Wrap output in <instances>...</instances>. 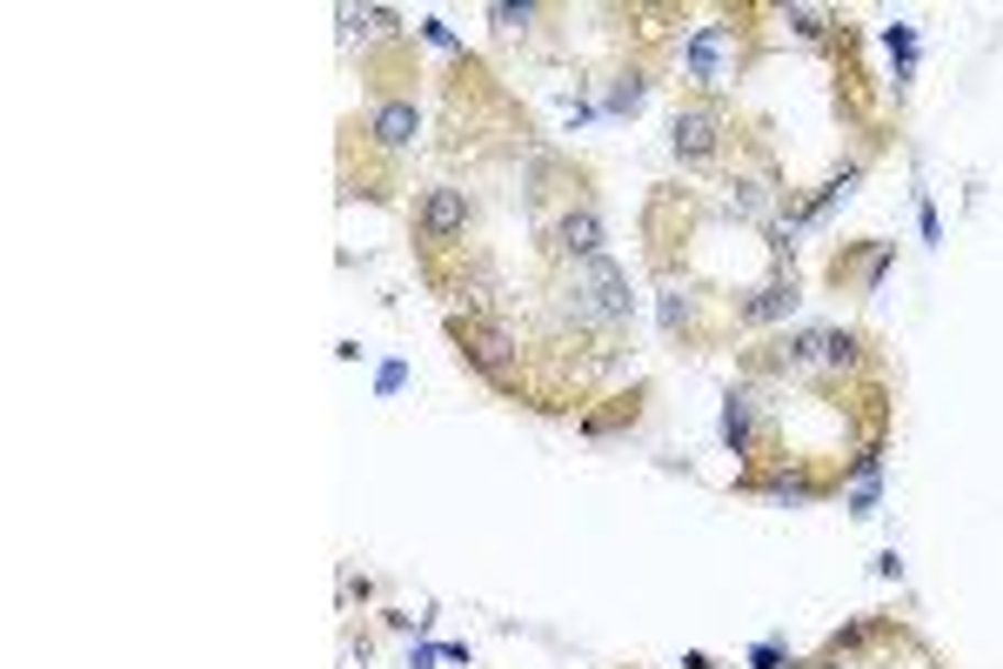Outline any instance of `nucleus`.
Instances as JSON below:
<instances>
[{
	"label": "nucleus",
	"instance_id": "f257e3e1",
	"mask_svg": "<svg viewBox=\"0 0 1003 669\" xmlns=\"http://www.w3.org/2000/svg\"><path fill=\"white\" fill-rule=\"evenodd\" d=\"M449 342H455V355L488 382V388H502V395H516V362H522V342H516V328L502 321V315H449Z\"/></svg>",
	"mask_w": 1003,
	"mask_h": 669
},
{
	"label": "nucleus",
	"instance_id": "f03ea898",
	"mask_svg": "<svg viewBox=\"0 0 1003 669\" xmlns=\"http://www.w3.org/2000/svg\"><path fill=\"white\" fill-rule=\"evenodd\" d=\"M669 147H676L683 167H716L723 147H729V114H723V101H709V95L683 101L676 121H669Z\"/></svg>",
	"mask_w": 1003,
	"mask_h": 669
},
{
	"label": "nucleus",
	"instance_id": "7ed1b4c3",
	"mask_svg": "<svg viewBox=\"0 0 1003 669\" xmlns=\"http://www.w3.org/2000/svg\"><path fill=\"white\" fill-rule=\"evenodd\" d=\"M469 221H475V201L462 188H429L422 208H415V241L422 248H455L469 234Z\"/></svg>",
	"mask_w": 1003,
	"mask_h": 669
},
{
	"label": "nucleus",
	"instance_id": "20e7f679",
	"mask_svg": "<svg viewBox=\"0 0 1003 669\" xmlns=\"http://www.w3.org/2000/svg\"><path fill=\"white\" fill-rule=\"evenodd\" d=\"M542 241H549V255H562V262L575 268V262H596V255H603L609 228H603V215H596L589 201H582V208H562V215L549 221V234H542Z\"/></svg>",
	"mask_w": 1003,
	"mask_h": 669
},
{
	"label": "nucleus",
	"instance_id": "39448f33",
	"mask_svg": "<svg viewBox=\"0 0 1003 669\" xmlns=\"http://www.w3.org/2000/svg\"><path fill=\"white\" fill-rule=\"evenodd\" d=\"M723 188H729L723 201H729V215H736V221H763V228H770V215L783 208V182H776V161H757V175H729Z\"/></svg>",
	"mask_w": 1003,
	"mask_h": 669
},
{
	"label": "nucleus",
	"instance_id": "423d86ee",
	"mask_svg": "<svg viewBox=\"0 0 1003 669\" xmlns=\"http://www.w3.org/2000/svg\"><path fill=\"white\" fill-rule=\"evenodd\" d=\"M723 449L729 456H763V402H757V388H729L723 395Z\"/></svg>",
	"mask_w": 1003,
	"mask_h": 669
},
{
	"label": "nucleus",
	"instance_id": "0eeeda50",
	"mask_svg": "<svg viewBox=\"0 0 1003 669\" xmlns=\"http://www.w3.org/2000/svg\"><path fill=\"white\" fill-rule=\"evenodd\" d=\"M415 134H422V114H415L408 95H388V101L368 108V141H375V147L401 154V147H415Z\"/></svg>",
	"mask_w": 1003,
	"mask_h": 669
},
{
	"label": "nucleus",
	"instance_id": "6e6552de",
	"mask_svg": "<svg viewBox=\"0 0 1003 669\" xmlns=\"http://www.w3.org/2000/svg\"><path fill=\"white\" fill-rule=\"evenodd\" d=\"M683 67H690V80H703V88L729 80V28H696L683 41Z\"/></svg>",
	"mask_w": 1003,
	"mask_h": 669
},
{
	"label": "nucleus",
	"instance_id": "1a4fd4ad",
	"mask_svg": "<svg viewBox=\"0 0 1003 669\" xmlns=\"http://www.w3.org/2000/svg\"><path fill=\"white\" fill-rule=\"evenodd\" d=\"M334 21H342V41L355 47H388V41H401V14H388V8H342V14H334Z\"/></svg>",
	"mask_w": 1003,
	"mask_h": 669
},
{
	"label": "nucleus",
	"instance_id": "9d476101",
	"mask_svg": "<svg viewBox=\"0 0 1003 669\" xmlns=\"http://www.w3.org/2000/svg\"><path fill=\"white\" fill-rule=\"evenodd\" d=\"M790 308H796V282H790V275H770L757 295H742L736 321H742V328H763V321H783Z\"/></svg>",
	"mask_w": 1003,
	"mask_h": 669
},
{
	"label": "nucleus",
	"instance_id": "9b49d317",
	"mask_svg": "<svg viewBox=\"0 0 1003 669\" xmlns=\"http://www.w3.org/2000/svg\"><path fill=\"white\" fill-rule=\"evenodd\" d=\"M642 415V395L629 388V395H609V408H589L582 415V436H616V429H629Z\"/></svg>",
	"mask_w": 1003,
	"mask_h": 669
},
{
	"label": "nucleus",
	"instance_id": "f8f14e48",
	"mask_svg": "<svg viewBox=\"0 0 1003 669\" xmlns=\"http://www.w3.org/2000/svg\"><path fill=\"white\" fill-rule=\"evenodd\" d=\"M823 362L829 369H863V334L857 328H823Z\"/></svg>",
	"mask_w": 1003,
	"mask_h": 669
},
{
	"label": "nucleus",
	"instance_id": "ddd939ff",
	"mask_svg": "<svg viewBox=\"0 0 1003 669\" xmlns=\"http://www.w3.org/2000/svg\"><path fill=\"white\" fill-rule=\"evenodd\" d=\"M642 95H649V80H642V74H616V80H609V95H603V114H616V121H622V114H636V108H642Z\"/></svg>",
	"mask_w": 1003,
	"mask_h": 669
},
{
	"label": "nucleus",
	"instance_id": "4468645a",
	"mask_svg": "<svg viewBox=\"0 0 1003 669\" xmlns=\"http://www.w3.org/2000/svg\"><path fill=\"white\" fill-rule=\"evenodd\" d=\"M662 334H669V342H676V334L696 342V301L690 295H662Z\"/></svg>",
	"mask_w": 1003,
	"mask_h": 669
},
{
	"label": "nucleus",
	"instance_id": "2eb2a0df",
	"mask_svg": "<svg viewBox=\"0 0 1003 669\" xmlns=\"http://www.w3.org/2000/svg\"><path fill=\"white\" fill-rule=\"evenodd\" d=\"M883 47L896 54V80H910V67H916V28H910V21L883 28Z\"/></svg>",
	"mask_w": 1003,
	"mask_h": 669
},
{
	"label": "nucleus",
	"instance_id": "dca6fc26",
	"mask_svg": "<svg viewBox=\"0 0 1003 669\" xmlns=\"http://www.w3.org/2000/svg\"><path fill=\"white\" fill-rule=\"evenodd\" d=\"M488 21H495L502 34H522V28L536 21V8H516V0H495V8H488Z\"/></svg>",
	"mask_w": 1003,
	"mask_h": 669
},
{
	"label": "nucleus",
	"instance_id": "f3484780",
	"mask_svg": "<svg viewBox=\"0 0 1003 669\" xmlns=\"http://www.w3.org/2000/svg\"><path fill=\"white\" fill-rule=\"evenodd\" d=\"M877 502H883V482H850L844 509H850V516H877Z\"/></svg>",
	"mask_w": 1003,
	"mask_h": 669
},
{
	"label": "nucleus",
	"instance_id": "a211bd4d",
	"mask_svg": "<svg viewBox=\"0 0 1003 669\" xmlns=\"http://www.w3.org/2000/svg\"><path fill=\"white\" fill-rule=\"evenodd\" d=\"M749 669H796V662L783 656V643H757L749 649Z\"/></svg>",
	"mask_w": 1003,
	"mask_h": 669
},
{
	"label": "nucleus",
	"instance_id": "6ab92c4d",
	"mask_svg": "<svg viewBox=\"0 0 1003 669\" xmlns=\"http://www.w3.org/2000/svg\"><path fill=\"white\" fill-rule=\"evenodd\" d=\"M790 28H796L803 41H823V14H816V8H790Z\"/></svg>",
	"mask_w": 1003,
	"mask_h": 669
},
{
	"label": "nucleus",
	"instance_id": "aec40b11",
	"mask_svg": "<svg viewBox=\"0 0 1003 669\" xmlns=\"http://www.w3.org/2000/svg\"><path fill=\"white\" fill-rule=\"evenodd\" d=\"M401 382H408V369H401V362H382V375H375V388H382V395H395Z\"/></svg>",
	"mask_w": 1003,
	"mask_h": 669
},
{
	"label": "nucleus",
	"instance_id": "412c9836",
	"mask_svg": "<svg viewBox=\"0 0 1003 669\" xmlns=\"http://www.w3.org/2000/svg\"><path fill=\"white\" fill-rule=\"evenodd\" d=\"M422 34H429V47H455V34H449L442 21H422Z\"/></svg>",
	"mask_w": 1003,
	"mask_h": 669
},
{
	"label": "nucleus",
	"instance_id": "4be33fe9",
	"mask_svg": "<svg viewBox=\"0 0 1003 669\" xmlns=\"http://www.w3.org/2000/svg\"><path fill=\"white\" fill-rule=\"evenodd\" d=\"M683 669H709V656H703V649H690V656H683Z\"/></svg>",
	"mask_w": 1003,
	"mask_h": 669
}]
</instances>
